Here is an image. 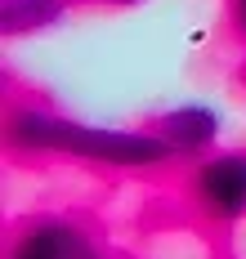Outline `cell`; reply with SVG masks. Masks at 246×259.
<instances>
[{
  "instance_id": "2",
  "label": "cell",
  "mask_w": 246,
  "mask_h": 259,
  "mask_svg": "<svg viewBox=\"0 0 246 259\" xmlns=\"http://www.w3.org/2000/svg\"><path fill=\"white\" fill-rule=\"evenodd\" d=\"M197 210L215 224H233L246 214V152H215L192 175Z\"/></svg>"
},
{
  "instance_id": "7",
  "label": "cell",
  "mask_w": 246,
  "mask_h": 259,
  "mask_svg": "<svg viewBox=\"0 0 246 259\" xmlns=\"http://www.w3.org/2000/svg\"><path fill=\"white\" fill-rule=\"evenodd\" d=\"M108 5H139V0H108Z\"/></svg>"
},
{
  "instance_id": "5",
  "label": "cell",
  "mask_w": 246,
  "mask_h": 259,
  "mask_svg": "<svg viewBox=\"0 0 246 259\" xmlns=\"http://www.w3.org/2000/svg\"><path fill=\"white\" fill-rule=\"evenodd\" d=\"M63 23V0H0L5 36H31Z\"/></svg>"
},
{
  "instance_id": "6",
  "label": "cell",
  "mask_w": 246,
  "mask_h": 259,
  "mask_svg": "<svg viewBox=\"0 0 246 259\" xmlns=\"http://www.w3.org/2000/svg\"><path fill=\"white\" fill-rule=\"evenodd\" d=\"M228 14H233V31L246 40V0H228Z\"/></svg>"
},
{
  "instance_id": "1",
  "label": "cell",
  "mask_w": 246,
  "mask_h": 259,
  "mask_svg": "<svg viewBox=\"0 0 246 259\" xmlns=\"http://www.w3.org/2000/svg\"><path fill=\"white\" fill-rule=\"evenodd\" d=\"M9 143L18 152H63L76 161H94V165H116V170H148L175 156L157 130L90 125V121L40 112V107H18L9 116Z\"/></svg>"
},
{
  "instance_id": "4",
  "label": "cell",
  "mask_w": 246,
  "mask_h": 259,
  "mask_svg": "<svg viewBox=\"0 0 246 259\" xmlns=\"http://www.w3.org/2000/svg\"><path fill=\"white\" fill-rule=\"evenodd\" d=\"M152 130L170 143L175 156H201L219 143L224 121H219V112L211 103H179V107H170V112H161Z\"/></svg>"
},
{
  "instance_id": "3",
  "label": "cell",
  "mask_w": 246,
  "mask_h": 259,
  "mask_svg": "<svg viewBox=\"0 0 246 259\" xmlns=\"http://www.w3.org/2000/svg\"><path fill=\"white\" fill-rule=\"evenodd\" d=\"M9 259H103V250L81 224L50 214L18 233V241L9 246Z\"/></svg>"
}]
</instances>
